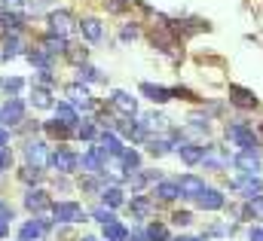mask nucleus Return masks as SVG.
I'll return each mask as SVG.
<instances>
[{
	"label": "nucleus",
	"instance_id": "nucleus-22",
	"mask_svg": "<svg viewBox=\"0 0 263 241\" xmlns=\"http://www.w3.org/2000/svg\"><path fill=\"white\" fill-rule=\"evenodd\" d=\"M178 153H181V159H184L187 165L202 162V147H199V144H181V147H178Z\"/></svg>",
	"mask_w": 263,
	"mask_h": 241
},
{
	"label": "nucleus",
	"instance_id": "nucleus-15",
	"mask_svg": "<svg viewBox=\"0 0 263 241\" xmlns=\"http://www.w3.org/2000/svg\"><path fill=\"white\" fill-rule=\"evenodd\" d=\"M101 159H104V150H101V147H92V150L83 156V168L92 171V174H98V171H104V168H101Z\"/></svg>",
	"mask_w": 263,
	"mask_h": 241
},
{
	"label": "nucleus",
	"instance_id": "nucleus-40",
	"mask_svg": "<svg viewBox=\"0 0 263 241\" xmlns=\"http://www.w3.org/2000/svg\"><path fill=\"white\" fill-rule=\"evenodd\" d=\"M65 55H67L70 61H77V64H80V61H86V49H83V46H67Z\"/></svg>",
	"mask_w": 263,
	"mask_h": 241
},
{
	"label": "nucleus",
	"instance_id": "nucleus-14",
	"mask_svg": "<svg viewBox=\"0 0 263 241\" xmlns=\"http://www.w3.org/2000/svg\"><path fill=\"white\" fill-rule=\"evenodd\" d=\"M67 98H70L73 107H83V110L92 107V98H89V92H86L83 86H67Z\"/></svg>",
	"mask_w": 263,
	"mask_h": 241
},
{
	"label": "nucleus",
	"instance_id": "nucleus-52",
	"mask_svg": "<svg viewBox=\"0 0 263 241\" xmlns=\"http://www.w3.org/2000/svg\"><path fill=\"white\" fill-rule=\"evenodd\" d=\"M175 241H205V238H175Z\"/></svg>",
	"mask_w": 263,
	"mask_h": 241
},
{
	"label": "nucleus",
	"instance_id": "nucleus-42",
	"mask_svg": "<svg viewBox=\"0 0 263 241\" xmlns=\"http://www.w3.org/2000/svg\"><path fill=\"white\" fill-rule=\"evenodd\" d=\"M126 6H129V0H107V9L110 12H123Z\"/></svg>",
	"mask_w": 263,
	"mask_h": 241
},
{
	"label": "nucleus",
	"instance_id": "nucleus-9",
	"mask_svg": "<svg viewBox=\"0 0 263 241\" xmlns=\"http://www.w3.org/2000/svg\"><path fill=\"white\" fill-rule=\"evenodd\" d=\"M110 104H114V107H117L120 113H126V116H135V113H138V101L132 98L129 92H114Z\"/></svg>",
	"mask_w": 263,
	"mask_h": 241
},
{
	"label": "nucleus",
	"instance_id": "nucleus-16",
	"mask_svg": "<svg viewBox=\"0 0 263 241\" xmlns=\"http://www.w3.org/2000/svg\"><path fill=\"white\" fill-rule=\"evenodd\" d=\"M25 205H28V211H46L49 208V195L43 189H31L25 195Z\"/></svg>",
	"mask_w": 263,
	"mask_h": 241
},
{
	"label": "nucleus",
	"instance_id": "nucleus-25",
	"mask_svg": "<svg viewBox=\"0 0 263 241\" xmlns=\"http://www.w3.org/2000/svg\"><path fill=\"white\" fill-rule=\"evenodd\" d=\"M0 28L3 31H18L22 28V15H15V12H6V9H0Z\"/></svg>",
	"mask_w": 263,
	"mask_h": 241
},
{
	"label": "nucleus",
	"instance_id": "nucleus-35",
	"mask_svg": "<svg viewBox=\"0 0 263 241\" xmlns=\"http://www.w3.org/2000/svg\"><path fill=\"white\" fill-rule=\"evenodd\" d=\"M46 131H49V134H52V137H67V134H70V128H67L65 122H49V125H46Z\"/></svg>",
	"mask_w": 263,
	"mask_h": 241
},
{
	"label": "nucleus",
	"instance_id": "nucleus-6",
	"mask_svg": "<svg viewBox=\"0 0 263 241\" xmlns=\"http://www.w3.org/2000/svg\"><path fill=\"white\" fill-rule=\"evenodd\" d=\"M52 211H55V220H59V223H77V220L83 217V211H80L77 202H59Z\"/></svg>",
	"mask_w": 263,
	"mask_h": 241
},
{
	"label": "nucleus",
	"instance_id": "nucleus-27",
	"mask_svg": "<svg viewBox=\"0 0 263 241\" xmlns=\"http://www.w3.org/2000/svg\"><path fill=\"white\" fill-rule=\"evenodd\" d=\"M18 52H22V40H18L15 34L6 37V40H3V58H15Z\"/></svg>",
	"mask_w": 263,
	"mask_h": 241
},
{
	"label": "nucleus",
	"instance_id": "nucleus-3",
	"mask_svg": "<svg viewBox=\"0 0 263 241\" xmlns=\"http://www.w3.org/2000/svg\"><path fill=\"white\" fill-rule=\"evenodd\" d=\"M73 25H77V18H73L67 9H59V12L49 15V31L59 34V37H67V34L73 31Z\"/></svg>",
	"mask_w": 263,
	"mask_h": 241
},
{
	"label": "nucleus",
	"instance_id": "nucleus-29",
	"mask_svg": "<svg viewBox=\"0 0 263 241\" xmlns=\"http://www.w3.org/2000/svg\"><path fill=\"white\" fill-rule=\"evenodd\" d=\"M120 162H123L126 171H135V168L141 165V156H138L135 150H120Z\"/></svg>",
	"mask_w": 263,
	"mask_h": 241
},
{
	"label": "nucleus",
	"instance_id": "nucleus-51",
	"mask_svg": "<svg viewBox=\"0 0 263 241\" xmlns=\"http://www.w3.org/2000/svg\"><path fill=\"white\" fill-rule=\"evenodd\" d=\"M15 3H22V0H3V6H15Z\"/></svg>",
	"mask_w": 263,
	"mask_h": 241
},
{
	"label": "nucleus",
	"instance_id": "nucleus-49",
	"mask_svg": "<svg viewBox=\"0 0 263 241\" xmlns=\"http://www.w3.org/2000/svg\"><path fill=\"white\" fill-rule=\"evenodd\" d=\"M6 140H9V137H6V131H0V150L6 147Z\"/></svg>",
	"mask_w": 263,
	"mask_h": 241
},
{
	"label": "nucleus",
	"instance_id": "nucleus-21",
	"mask_svg": "<svg viewBox=\"0 0 263 241\" xmlns=\"http://www.w3.org/2000/svg\"><path fill=\"white\" fill-rule=\"evenodd\" d=\"M31 101H34V107H40V110H49V107H52V92H49V89H43V86H34V92H31Z\"/></svg>",
	"mask_w": 263,
	"mask_h": 241
},
{
	"label": "nucleus",
	"instance_id": "nucleus-23",
	"mask_svg": "<svg viewBox=\"0 0 263 241\" xmlns=\"http://www.w3.org/2000/svg\"><path fill=\"white\" fill-rule=\"evenodd\" d=\"M101 150H104V156H120V150H123V147H120V137L104 131V134H101Z\"/></svg>",
	"mask_w": 263,
	"mask_h": 241
},
{
	"label": "nucleus",
	"instance_id": "nucleus-53",
	"mask_svg": "<svg viewBox=\"0 0 263 241\" xmlns=\"http://www.w3.org/2000/svg\"><path fill=\"white\" fill-rule=\"evenodd\" d=\"M135 241H150V238H135Z\"/></svg>",
	"mask_w": 263,
	"mask_h": 241
},
{
	"label": "nucleus",
	"instance_id": "nucleus-38",
	"mask_svg": "<svg viewBox=\"0 0 263 241\" xmlns=\"http://www.w3.org/2000/svg\"><path fill=\"white\" fill-rule=\"evenodd\" d=\"M168 150H172L168 140H150V153H153V156H165Z\"/></svg>",
	"mask_w": 263,
	"mask_h": 241
},
{
	"label": "nucleus",
	"instance_id": "nucleus-36",
	"mask_svg": "<svg viewBox=\"0 0 263 241\" xmlns=\"http://www.w3.org/2000/svg\"><path fill=\"white\" fill-rule=\"evenodd\" d=\"M22 86H25V83H22L18 76H3V79H0V89H3V92H18Z\"/></svg>",
	"mask_w": 263,
	"mask_h": 241
},
{
	"label": "nucleus",
	"instance_id": "nucleus-46",
	"mask_svg": "<svg viewBox=\"0 0 263 241\" xmlns=\"http://www.w3.org/2000/svg\"><path fill=\"white\" fill-rule=\"evenodd\" d=\"M138 37V28L132 25V28H123V40H135Z\"/></svg>",
	"mask_w": 263,
	"mask_h": 241
},
{
	"label": "nucleus",
	"instance_id": "nucleus-11",
	"mask_svg": "<svg viewBox=\"0 0 263 241\" xmlns=\"http://www.w3.org/2000/svg\"><path fill=\"white\" fill-rule=\"evenodd\" d=\"M46 232H49V223L46 220H34V223H25L18 235H22V241H37L40 235H46Z\"/></svg>",
	"mask_w": 263,
	"mask_h": 241
},
{
	"label": "nucleus",
	"instance_id": "nucleus-7",
	"mask_svg": "<svg viewBox=\"0 0 263 241\" xmlns=\"http://www.w3.org/2000/svg\"><path fill=\"white\" fill-rule=\"evenodd\" d=\"M202 162H205V168H223V165H230V156L220 153V147H202Z\"/></svg>",
	"mask_w": 263,
	"mask_h": 241
},
{
	"label": "nucleus",
	"instance_id": "nucleus-37",
	"mask_svg": "<svg viewBox=\"0 0 263 241\" xmlns=\"http://www.w3.org/2000/svg\"><path fill=\"white\" fill-rule=\"evenodd\" d=\"M147 238L150 241H165L168 238V232H165V226H156V223H153V226L147 229Z\"/></svg>",
	"mask_w": 263,
	"mask_h": 241
},
{
	"label": "nucleus",
	"instance_id": "nucleus-8",
	"mask_svg": "<svg viewBox=\"0 0 263 241\" xmlns=\"http://www.w3.org/2000/svg\"><path fill=\"white\" fill-rule=\"evenodd\" d=\"M196 202H199V208H205V211H220L223 208V195L217 189H208V186L196 195Z\"/></svg>",
	"mask_w": 263,
	"mask_h": 241
},
{
	"label": "nucleus",
	"instance_id": "nucleus-13",
	"mask_svg": "<svg viewBox=\"0 0 263 241\" xmlns=\"http://www.w3.org/2000/svg\"><path fill=\"white\" fill-rule=\"evenodd\" d=\"M80 31H83V37H86V40H92V43H98V40L104 37V31H101V22H98V18H83V22H80Z\"/></svg>",
	"mask_w": 263,
	"mask_h": 241
},
{
	"label": "nucleus",
	"instance_id": "nucleus-18",
	"mask_svg": "<svg viewBox=\"0 0 263 241\" xmlns=\"http://www.w3.org/2000/svg\"><path fill=\"white\" fill-rule=\"evenodd\" d=\"M25 156H28V162H31V165H37V168H40V165H43V159H46V147H43L40 140H31V144L25 147Z\"/></svg>",
	"mask_w": 263,
	"mask_h": 241
},
{
	"label": "nucleus",
	"instance_id": "nucleus-2",
	"mask_svg": "<svg viewBox=\"0 0 263 241\" xmlns=\"http://www.w3.org/2000/svg\"><path fill=\"white\" fill-rule=\"evenodd\" d=\"M22 119H25V104H22L18 98H9V101L0 107V122L9 128V125H18Z\"/></svg>",
	"mask_w": 263,
	"mask_h": 241
},
{
	"label": "nucleus",
	"instance_id": "nucleus-41",
	"mask_svg": "<svg viewBox=\"0 0 263 241\" xmlns=\"http://www.w3.org/2000/svg\"><path fill=\"white\" fill-rule=\"evenodd\" d=\"M80 137H83V140H92V137H95V125H92V122H86V125L80 128Z\"/></svg>",
	"mask_w": 263,
	"mask_h": 241
},
{
	"label": "nucleus",
	"instance_id": "nucleus-1",
	"mask_svg": "<svg viewBox=\"0 0 263 241\" xmlns=\"http://www.w3.org/2000/svg\"><path fill=\"white\" fill-rule=\"evenodd\" d=\"M227 137L233 140V144H239L242 150H257V137H254V131L248 128V125H230L227 128Z\"/></svg>",
	"mask_w": 263,
	"mask_h": 241
},
{
	"label": "nucleus",
	"instance_id": "nucleus-45",
	"mask_svg": "<svg viewBox=\"0 0 263 241\" xmlns=\"http://www.w3.org/2000/svg\"><path fill=\"white\" fill-rule=\"evenodd\" d=\"M0 220H3V223H6V220H12V208H9V205H3V202H0Z\"/></svg>",
	"mask_w": 263,
	"mask_h": 241
},
{
	"label": "nucleus",
	"instance_id": "nucleus-30",
	"mask_svg": "<svg viewBox=\"0 0 263 241\" xmlns=\"http://www.w3.org/2000/svg\"><path fill=\"white\" fill-rule=\"evenodd\" d=\"M18 177H22L25 183H40V180H43V171H40L37 165H28V168H22V171H18Z\"/></svg>",
	"mask_w": 263,
	"mask_h": 241
},
{
	"label": "nucleus",
	"instance_id": "nucleus-34",
	"mask_svg": "<svg viewBox=\"0 0 263 241\" xmlns=\"http://www.w3.org/2000/svg\"><path fill=\"white\" fill-rule=\"evenodd\" d=\"M239 189L245 192V198H254V195H260V180H245V183H239Z\"/></svg>",
	"mask_w": 263,
	"mask_h": 241
},
{
	"label": "nucleus",
	"instance_id": "nucleus-20",
	"mask_svg": "<svg viewBox=\"0 0 263 241\" xmlns=\"http://www.w3.org/2000/svg\"><path fill=\"white\" fill-rule=\"evenodd\" d=\"M43 49H46L49 55H65L67 52V40L65 37H59V34H49V37L43 40Z\"/></svg>",
	"mask_w": 263,
	"mask_h": 241
},
{
	"label": "nucleus",
	"instance_id": "nucleus-17",
	"mask_svg": "<svg viewBox=\"0 0 263 241\" xmlns=\"http://www.w3.org/2000/svg\"><path fill=\"white\" fill-rule=\"evenodd\" d=\"M141 92H144L150 101H156V104H162V101H168V98L175 95L172 89H162V86H150V83H144V86H141Z\"/></svg>",
	"mask_w": 263,
	"mask_h": 241
},
{
	"label": "nucleus",
	"instance_id": "nucleus-55",
	"mask_svg": "<svg viewBox=\"0 0 263 241\" xmlns=\"http://www.w3.org/2000/svg\"><path fill=\"white\" fill-rule=\"evenodd\" d=\"M260 134H263V128H260Z\"/></svg>",
	"mask_w": 263,
	"mask_h": 241
},
{
	"label": "nucleus",
	"instance_id": "nucleus-44",
	"mask_svg": "<svg viewBox=\"0 0 263 241\" xmlns=\"http://www.w3.org/2000/svg\"><path fill=\"white\" fill-rule=\"evenodd\" d=\"M175 223H178V226H187V223H193V217H190L187 211H178V214H175Z\"/></svg>",
	"mask_w": 263,
	"mask_h": 241
},
{
	"label": "nucleus",
	"instance_id": "nucleus-10",
	"mask_svg": "<svg viewBox=\"0 0 263 241\" xmlns=\"http://www.w3.org/2000/svg\"><path fill=\"white\" fill-rule=\"evenodd\" d=\"M178 186H181V195H187V198H196L199 192L205 189V180H199L196 174H184V177L178 180Z\"/></svg>",
	"mask_w": 263,
	"mask_h": 241
},
{
	"label": "nucleus",
	"instance_id": "nucleus-39",
	"mask_svg": "<svg viewBox=\"0 0 263 241\" xmlns=\"http://www.w3.org/2000/svg\"><path fill=\"white\" fill-rule=\"evenodd\" d=\"M92 217H95L98 223H114V211H110V208H95Z\"/></svg>",
	"mask_w": 263,
	"mask_h": 241
},
{
	"label": "nucleus",
	"instance_id": "nucleus-4",
	"mask_svg": "<svg viewBox=\"0 0 263 241\" xmlns=\"http://www.w3.org/2000/svg\"><path fill=\"white\" fill-rule=\"evenodd\" d=\"M49 162H52V168H55V171L70 174V171H77V165H80V156H77V153H70V150H55Z\"/></svg>",
	"mask_w": 263,
	"mask_h": 241
},
{
	"label": "nucleus",
	"instance_id": "nucleus-24",
	"mask_svg": "<svg viewBox=\"0 0 263 241\" xmlns=\"http://www.w3.org/2000/svg\"><path fill=\"white\" fill-rule=\"evenodd\" d=\"M104 238L107 241H126L129 232H126V226H120V223L114 220V223H104Z\"/></svg>",
	"mask_w": 263,
	"mask_h": 241
},
{
	"label": "nucleus",
	"instance_id": "nucleus-32",
	"mask_svg": "<svg viewBox=\"0 0 263 241\" xmlns=\"http://www.w3.org/2000/svg\"><path fill=\"white\" fill-rule=\"evenodd\" d=\"M28 58H31V64H37V67H49L52 64V55L46 49H34V52H28Z\"/></svg>",
	"mask_w": 263,
	"mask_h": 241
},
{
	"label": "nucleus",
	"instance_id": "nucleus-48",
	"mask_svg": "<svg viewBox=\"0 0 263 241\" xmlns=\"http://www.w3.org/2000/svg\"><path fill=\"white\" fill-rule=\"evenodd\" d=\"M251 241H263V229L257 226V229H251Z\"/></svg>",
	"mask_w": 263,
	"mask_h": 241
},
{
	"label": "nucleus",
	"instance_id": "nucleus-31",
	"mask_svg": "<svg viewBox=\"0 0 263 241\" xmlns=\"http://www.w3.org/2000/svg\"><path fill=\"white\" fill-rule=\"evenodd\" d=\"M101 195H104V205H107V208H120V205H123V192H120L117 186H110V189H104Z\"/></svg>",
	"mask_w": 263,
	"mask_h": 241
},
{
	"label": "nucleus",
	"instance_id": "nucleus-12",
	"mask_svg": "<svg viewBox=\"0 0 263 241\" xmlns=\"http://www.w3.org/2000/svg\"><path fill=\"white\" fill-rule=\"evenodd\" d=\"M230 101L239 104V107H254V104H257L254 92H248V89H242V86H230Z\"/></svg>",
	"mask_w": 263,
	"mask_h": 241
},
{
	"label": "nucleus",
	"instance_id": "nucleus-5",
	"mask_svg": "<svg viewBox=\"0 0 263 241\" xmlns=\"http://www.w3.org/2000/svg\"><path fill=\"white\" fill-rule=\"evenodd\" d=\"M233 162H236V168H242L248 177H254V174L260 171V159H257V153H254V150H242Z\"/></svg>",
	"mask_w": 263,
	"mask_h": 241
},
{
	"label": "nucleus",
	"instance_id": "nucleus-43",
	"mask_svg": "<svg viewBox=\"0 0 263 241\" xmlns=\"http://www.w3.org/2000/svg\"><path fill=\"white\" fill-rule=\"evenodd\" d=\"M9 165H12V153H6V150H0V174H3V171H6Z\"/></svg>",
	"mask_w": 263,
	"mask_h": 241
},
{
	"label": "nucleus",
	"instance_id": "nucleus-33",
	"mask_svg": "<svg viewBox=\"0 0 263 241\" xmlns=\"http://www.w3.org/2000/svg\"><path fill=\"white\" fill-rule=\"evenodd\" d=\"M80 79H89V83H101L104 76H101V70H95V67H89L86 61L80 64Z\"/></svg>",
	"mask_w": 263,
	"mask_h": 241
},
{
	"label": "nucleus",
	"instance_id": "nucleus-50",
	"mask_svg": "<svg viewBox=\"0 0 263 241\" xmlns=\"http://www.w3.org/2000/svg\"><path fill=\"white\" fill-rule=\"evenodd\" d=\"M6 232H9V223H3V220H0V235H6Z\"/></svg>",
	"mask_w": 263,
	"mask_h": 241
},
{
	"label": "nucleus",
	"instance_id": "nucleus-54",
	"mask_svg": "<svg viewBox=\"0 0 263 241\" xmlns=\"http://www.w3.org/2000/svg\"><path fill=\"white\" fill-rule=\"evenodd\" d=\"M83 241H95V238H83Z\"/></svg>",
	"mask_w": 263,
	"mask_h": 241
},
{
	"label": "nucleus",
	"instance_id": "nucleus-19",
	"mask_svg": "<svg viewBox=\"0 0 263 241\" xmlns=\"http://www.w3.org/2000/svg\"><path fill=\"white\" fill-rule=\"evenodd\" d=\"M153 195H159L162 202H172V198H178V195H181V186H178V183H172V180H162V183H156Z\"/></svg>",
	"mask_w": 263,
	"mask_h": 241
},
{
	"label": "nucleus",
	"instance_id": "nucleus-47",
	"mask_svg": "<svg viewBox=\"0 0 263 241\" xmlns=\"http://www.w3.org/2000/svg\"><path fill=\"white\" fill-rule=\"evenodd\" d=\"M46 3H52V0H28V6H31V9H43Z\"/></svg>",
	"mask_w": 263,
	"mask_h": 241
},
{
	"label": "nucleus",
	"instance_id": "nucleus-26",
	"mask_svg": "<svg viewBox=\"0 0 263 241\" xmlns=\"http://www.w3.org/2000/svg\"><path fill=\"white\" fill-rule=\"evenodd\" d=\"M55 119L65 122L67 128H73V125H77V113H73L70 104H59V107H55Z\"/></svg>",
	"mask_w": 263,
	"mask_h": 241
},
{
	"label": "nucleus",
	"instance_id": "nucleus-28",
	"mask_svg": "<svg viewBox=\"0 0 263 241\" xmlns=\"http://www.w3.org/2000/svg\"><path fill=\"white\" fill-rule=\"evenodd\" d=\"M150 211H153V202H150L147 195H135V198H132V214H141V217H144V214H150Z\"/></svg>",
	"mask_w": 263,
	"mask_h": 241
}]
</instances>
